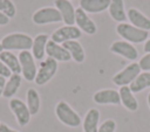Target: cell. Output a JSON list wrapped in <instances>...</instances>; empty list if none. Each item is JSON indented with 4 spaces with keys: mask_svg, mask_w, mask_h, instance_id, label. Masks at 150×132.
<instances>
[{
    "mask_svg": "<svg viewBox=\"0 0 150 132\" xmlns=\"http://www.w3.org/2000/svg\"><path fill=\"white\" fill-rule=\"evenodd\" d=\"M1 46L4 50H29L33 46V39L28 34L23 33H12L5 35L1 39Z\"/></svg>",
    "mask_w": 150,
    "mask_h": 132,
    "instance_id": "obj_1",
    "label": "cell"
},
{
    "mask_svg": "<svg viewBox=\"0 0 150 132\" xmlns=\"http://www.w3.org/2000/svg\"><path fill=\"white\" fill-rule=\"evenodd\" d=\"M116 33L124 40L130 43H142L145 42L149 37V32L139 29L128 22H122L116 26Z\"/></svg>",
    "mask_w": 150,
    "mask_h": 132,
    "instance_id": "obj_2",
    "label": "cell"
},
{
    "mask_svg": "<svg viewBox=\"0 0 150 132\" xmlns=\"http://www.w3.org/2000/svg\"><path fill=\"white\" fill-rule=\"evenodd\" d=\"M55 114L62 124H64L69 127H77L82 123L81 117L79 116V113L64 100H61L56 104Z\"/></svg>",
    "mask_w": 150,
    "mask_h": 132,
    "instance_id": "obj_3",
    "label": "cell"
},
{
    "mask_svg": "<svg viewBox=\"0 0 150 132\" xmlns=\"http://www.w3.org/2000/svg\"><path fill=\"white\" fill-rule=\"evenodd\" d=\"M141 74L139 64L136 62H131L125 68H123L121 71L115 74L111 78L112 83L117 86H128V84H131L135 78Z\"/></svg>",
    "mask_w": 150,
    "mask_h": 132,
    "instance_id": "obj_4",
    "label": "cell"
},
{
    "mask_svg": "<svg viewBox=\"0 0 150 132\" xmlns=\"http://www.w3.org/2000/svg\"><path fill=\"white\" fill-rule=\"evenodd\" d=\"M57 67H59L57 61H55V60H53L50 57H47L46 60L41 61L34 82L38 85L46 84L47 82H49L54 77V75L57 71Z\"/></svg>",
    "mask_w": 150,
    "mask_h": 132,
    "instance_id": "obj_5",
    "label": "cell"
},
{
    "mask_svg": "<svg viewBox=\"0 0 150 132\" xmlns=\"http://www.w3.org/2000/svg\"><path fill=\"white\" fill-rule=\"evenodd\" d=\"M32 21L35 25L57 23V22H62V16L55 7H42L33 13Z\"/></svg>",
    "mask_w": 150,
    "mask_h": 132,
    "instance_id": "obj_6",
    "label": "cell"
},
{
    "mask_svg": "<svg viewBox=\"0 0 150 132\" xmlns=\"http://www.w3.org/2000/svg\"><path fill=\"white\" fill-rule=\"evenodd\" d=\"M19 62H20V67H21V74L23 76V78L28 82H32L35 79L36 77V64L34 61V57L32 55V53L29 50H23L20 51L19 54Z\"/></svg>",
    "mask_w": 150,
    "mask_h": 132,
    "instance_id": "obj_7",
    "label": "cell"
},
{
    "mask_svg": "<svg viewBox=\"0 0 150 132\" xmlns=\"http://www.w3.org/2000/svg\"><path fill=\"white\" fill-rule=\"evenodd\" d=\"M82 36V32L74 25V26H62L57 29H55L52 35H50V40L62 44L67 41H73V40H77Z\"/></svg>",
    "mask_w": 150,
    "mask_h": 132,
    "instance_id": "obj_8",
    "label": "cell"
},
{
    "mask_svg": "<svg viewBox=\"0 0 150 132\" xmlns=\"http://www.w3.org/2000/svg\"><path fill=\"white\" fill-rule=\"evenodd\" d=\"M9 109L16 118V121L20 126H26L30 120V112L28 110L27 104H25L19 98H11Z\"/></svg>",
    "mask_w": 150,
    "mask_h": 132,
    "instance_id": "obj_9",
    "label": "cell"
},
{
    "mask_svg": "<svg viewBox=\"0 0 150 132\" xmlns=\"http://www.w3.org/2000/svg\"><path fill=\"white\" fill-rule=\"evenodd\" d=\"M110 51L116 54V55H120L127 60H130V61H135L137 60L138 57V51L137 49L134 47L132 43L128 42V41H115L111 43L110 46Z\"/></svg>",
    "mask_w": 150,
    "mask_h": 132,
    "instance_id": "obj_10",
    "label": "cell"
},
{
    "mask_svg": "<svg viewBox=\"0 0 150 132\" xmlns=\"http://www.w3.org/2000/svg\"><path fill=\"white\" fill-rule=\"evenodd\" d=\"M75 25L81 32H84L88 35H94L97 32L96 23L88 16V13L80 7L75 8Z\"/></svg>",
    "mask_w": 150,
    "mask_h": 132,
    "instance_id": "obj_11",
    "label": "cell"
},
{
    "mask_svg": "<svg viewBox=\"0 0 150 132\" xmlns=\"http://www.w3.org/2000/svg\"><path fill=\"white\" fill-rule=\"evenodd\" d=\"M93 99L96 104H100V105H108V104L120 105L121 104L120 93H118V91H116L114 89L98 90L94 93Z\"/></svg>",
    "mask_w": 150,
    "mask_h": 132,
    "instance_id": "obj_12",
    "label": "cell"
},
{
    "mask_svg": "<svg viewBox=\"0 0 150 132\" xmlns=\"http://www.w3.org/2000/svg\"><path fill=\"white\" fill-rule=\"evenodd\" d=\"M55 8L60 12L62 21L67 26L75 25V8L69 0H54Z\"/></svg>",
    "mask_w": 150,
    "mask_h": 132,
    "instance_id": "obj_13",
    "label": "cell"
},
{
    "mask_svg": "<svg viewBox=\"0 0 150 132\" xmlns=\"http://www.w3.org/2000/svg\"><path fill=\"white\" fill-rule=\"evenodd\" d=\"M46 54L48 55V57L55 60V61H60V62H67L69 60H71L70 54L68 53V50H66V48L62 44H59L52 40H49L47 42L46 46Z\"/></svg>",
    "mask_w": 150,
    "mask_h": 132,
    "instance_id": "obj_14",
    "label": "cell"
},
{
    "mask_svg": "<svg viewBox=\"0 0 150 132\" xmlns=\"http://www.w3.org/2000/svg\"><path fill=\"white\" fill-rule=\"evenodd\" d=\"M127 18L130 22V25L139 28V29H143V30H146L149 32L150 30V19L144 15L141 11H138L137 8H129L127 11Z\"/></svg>",
    "mask_w": 150,
    "mask_h": 132,
    "instance_id": "obj_15",
    "label": "cell"
},
{
    "mask_svg": "<svg viewBox=\"0 0 150 132\" xmlns=\"http://www.w3.org/2000/svg\"><path fill=\"white\" fill-rule=\"evenodd\" d=\"M111 0H80V8L86 13L97 14L109 8Z\"/></svg>",
    "mask_w": 150,
    "mask_h": 132,
    "instance_id": "obj_16",
    "label": "cell"
},
{
    "mask_svg": "<svg viewBox=\"0 0 150 132\" xmlns=\"http://www.w3.org/2000/svg\"><path fill=\"white\" fill-rule=\"evenodd\" d=\"M49 41V36L47 34H38L33 39L32 46V55L35 60H42L46 55V46Z\"/></svg>",
    "mask_w": 150,
    "mask_h": 132,
    "instance_id": "obj_17",
    "label": "cell"
},
{
    "mask_svg": "<svg viewBox=\"0 0 150 132\" xmlns=\"http://www.w3.org/2000/svg\"><path fill=\"white\" fill-rule=\"evenodd\" d=\"M100 121V111L95 107L89 109L82 121L83 132H97Z\"/></svg>",
    "mask_w": 150,
    "mask_h": 132,
    "instance_id": "obj_18",
    "label": "cell"
},
{
    "mask_svg": "<svg viewBox=\"0 0 150 132\" xmlns=\"http://www.w3.org/2000/svg\"><path fill=\"white\" fill-rule=\"evenodd\" d=\"M120 98H121V104L129 111L135 112L138 109V102L135 98L134 93L131 92L129 86H121L118 90Z\"/></svg>",
    "mask_w": 150,
    "mask_h": 132,
    "instance_id": "obj_19",
    "label": "cell"
},
{
    "mask_svg": "<svg viewBox=\"0 0 150 132\" xmlns=\"http://www.w3.org/2000/svg\"><path fill=\"white\" fill-rule=\"evenodd\" d=\"M110 18L116 21V22H125L127 18V12L124 9V0H111L109 8H108Z\"/></svg>",
    "mask_w": 150,
    "mask_h": 132,
    "instance_id": "obj_20",
    "label": "cell"
},
{
    "mask_svg": "<svg viewBox=\"0 0 150 132\" xmlns=\"http://www.w3.org/2000/svg\"><path fill=\"white\" fill-rule=\"evenodd\" d=\"M62 46L66 48V50H68V53L70 54V57L76 63H82L84 61V58H86L84 49L79 41H76V40L67 41V42L62 43Z\"/></svg>",
    "mask_w": 150,
    "mask_h": 132,
    "instance_id": "obj_21",
    "label": "cell"
},
{
    "mask_svg": "<svg viewBox=\"0 0 150 132\" xmlns=\"http://www.w3.org/2000/svg\"><path fill=\"white\" fill-rule=\"evenodd\" d=\"M0 60L6 64V67L11 70L12 74H20L21 72L19 57L15 56L12 51L4 50L2 53H0Z\"/></svg>",
    "mask_w": 150,
    "mask_h": 132,
    "instance_id": "obj_22",
    "label": "cell"
},
{
    "mask_svg": "<svg viewBox=\"0 0 150 132\" xmlns=\"http://www.w3.org/2000/svg\"><path fill=\"white\" fill-rule=\"evenodd\" d=\"M21 81H22V77L20 74H12L11 77L8 78V81H6V85H5L2 96L6 98H12L19 90V88L21 85Z\"/></svg>",
    "mask_w": 150,
    "mask_h": 132,
    "instance_id": "obj_23",
    "label": "cell"
},
{
    "mask_svg": "<svg viewBox=\"0 0 150 132\" xmlns=\"http://www.w3.org/2000/svg\"><path fill=\"white\" fill-rule=\"evenodd\" d=\"M129 88L132 93H137L145 90L146 88H150V71L141 72L135 78V81L129 85Z\"/></svg>",
    "mask_w": 150,
    "mask_h": 132,
    "instance_id": "obj_24",
    "label": "cell"
},
{
    "mask_svg": "<svg viewBox=\"0 0 150 132\" xmlns=\"http://www.w3.org/2000/svg\"><path fill=\"white\" fill-rule=\"evenodd\" d=\"M26 99H27V106H28V110L30 112L32 116L36 114L40 110V96H39V92L30 88L27 90V93H26Z\"/></svg>",
    "mask_w": 150,
    "mask_h": 132,
    "instance_id": "obj_25",
    "label": "cell"
},
{
    "mask_svg": "<svg viewBox=\"0 0 150 132\" xmlns=\"http://www.w3.org/2000/svg\"><path fill=\"white\" fill-rule=\"evenodd\" d=\"M0 12L11 19L15 15L16 8L12 0H0Z\"/></svg>",
    "mask_w": 150,
    "mask_h": 132,
    "instance_id": "obj_26",
    "label": "cell"
},
{
    "mask_svg": "<svg viewBox=\"0 0 150 132\" xmlns=\"http://www.w3.org/2000/svg\"><path fill=\"white\" fill-rule=\"evenodd\" d=\"M115 130H116V121L114 119H107L98 126L97 132H115Z\"/></svg>",
    "mask_w": 150,
    "mask_h": 132,
    "instance_id": "obj_27",
    "label": "cell"
},
{
    "mask_svg": "<svg viewBox=\"0 0 150 132\" xmlns=\"http://www.w3.org/2000/svg\"><path fill=\"white\" fill-rule=\"evenodd\" d=\"M138 64H139L141 70L150 71V53H146L144 56H142L139 62H138Z\"/></svg>",
    "mask_w": 150,
    "mask_h": 132,
    "instance_id": "obj_28",
    "label": "cell"
},
{
    "mask_svg": "<svg viewBox=\"0 0 150 132\" xmlns=\"http://www.w3.org/2000/svg\"><path fill=\"white\" fill-rule=\"evenodd\" d=\"M11 75H12L11 70H9V69L6 67V64L0 60V76H2V77H5V78H9Z\"/></svg>",
    "mask_w": 150,
    "mask_h": 132,
    "instance_id": "obj_29",
    "label": "cell"
},
{
    "mask_svg": "<svg viewBox=\"0 0 150 132\" xmlns=\"http://www.w3.org/2000/svg\"><path fill=\"white\" fill-rule=\"evenodd\" d=\"M0 132H19V131H15V130L11 128L8 125H6L4 123H0Z\"/></svg>",
    "mask_w": 150,
    "mask_h": 132,
    "instance_id": "obj_30",
    "label": "cell"
},
{
    "mask_svg": "<svg viewBox=\"0 0 150 132\" xmlns=\"http://www.w3.org/2000/svg\"><path fill=\"white\" fill-rule=\"evenodd\" d=\"M8 22H9V18L6 16L4 13L0 12V26H5V25H7Z\"/></svg>",
    "mask_w": 150,
    "mask_h": 132,
    "instance_id": "obj_31",
    "label": "cell"
},
{
    "mask_svg": "<svg viewBox=\"0 0 150 132\" xmlns=\"http://www.w3.org/2000/svg\"><path fill=\"white\" fill-rule=\"evenodd\" d=\"M5 85H6V78L0 76V96H2V93H4Z\"/></svg>",
    "mask_w": 150,
    "mask_h": 132,
    "instance_id": "obj_32",
    "label": "cell"
},
{
    "mask_svg": "<svg viewBox=\"0 0 150 132\" xmlns=\"http://www.w3.org/2000/svg\"><path fill=\"white\" fill-rule=\"evenodd\" d=\"M144 51L145 53H150V39H148L145 42H144V47H143Z\"/></svg>",
    "mask_w": 150,
    "mask_h": 132,
    "instance_id": "obj_33",
    "label": "cell"
},
{
    "mask_svg": "<svg viewBox=\"0 0 150 132\" xmlns=\"http://www.w3.org/2000/svg\"><path fill=\"white\" fill-rule=\"evenodd\" d=\"M146 100H148V105H149V109H150V92L148 93V97H146Z\"/></svg>",
    "mask_w": 150,
    "mask_h": 132,
    "instance_id": "obj_34",
    "label": "cell"
},
{
    "mask_svg": "<svg viewBox=\"0 0 150 132\" xmlns=\"http://www.w3.org/2000/svg\"><path fill=\"white\" fill-rule=\"evenodd\" d=\"M4 51V48H2V46H1V42H0V53H2Z\"/></svg>",
    "mask_w": 150,
    "mask_h": 132,
    "instance_id": "obj_35",
    "label": "cell"
},
{
    "mask_svg": "<svg viewBox=\"0 0 150 132\" xmlns=\"http://www.w3.org/2000/svg\"><path fill=\"white\" fill-rule=\"evenodd\" d=\"M69 1H70V0H69Z\"/></svg>",
    "mask_w": 150,
    "mask_h": 132,
    "instance_id": "obj_36",
    "label": "cell"
}]
</instances>
